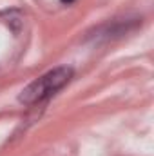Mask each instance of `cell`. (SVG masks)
Segmentation results:
<instances>
[{
    "label": "cell",
    "instance_id": "6da1fadb",
    "mask_svg": "<svg viewBox=\"0 0 154 156\" xmlns=\"http://www.w3.org/2000/svg\"><path fill=\"white\" fill-rule=\"evenodd\" d=\"M73 78V69L67 66L62 67H54L51 71H47L45 75L37 78L35 82H31L18 96V100L26 105H33L38 104L42 100L49 98L51 94H54L56 91H60L69 80Z\"/></svg>",
    "mask_w": 154,
    "mask_h": 156
},
{
    "label": "cell",
    "instance_id": "7a4b0ae2",
    "mask_svg": "<svg viewBox=\"0 0 154 156\" xmlns=\"http://www.w3.org/2000/svg\"><path fill=\"white\" fill-rule=\"evenodd\" d=\"M60 2H62V4H73L75 0H60Z\"/></svg>",
    "mask_w": 154,
    "mask_h": 156
}]
</instances>
